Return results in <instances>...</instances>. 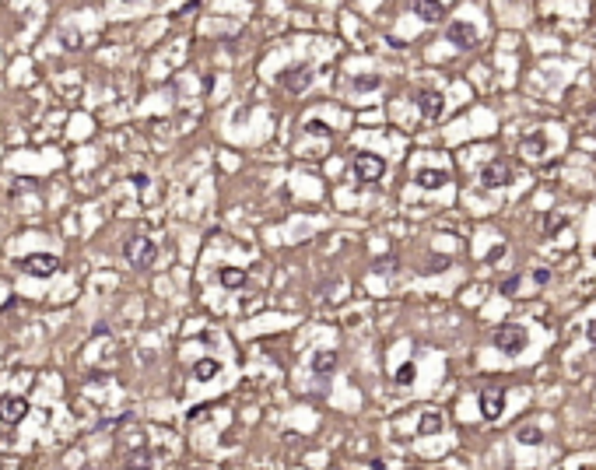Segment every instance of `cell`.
<instances>
[{
	"instance_id": "6da1fadb",
	"label": "cell",
	"mask_w": 596,
	"mask_h": 470,
	"mask_svg": "<svg viewBox=\"0 0 596 470\" xmlns=\"http://www.w3.org/2000/svg\"><path fill=\"white\" fill-rule=\"evenodd\" d=\"M123 257L130 260V267L148 270L158 260V242H151L148 235H130L127 242H123Z\"/></svg>"
},
{
	"instance_id": "7a4b0ae2",
	"label": "cell",
	"mask_w": 596,
	"mask_h": 470,
	"mask_svg": "<svg viewBox=\"0 0 596 470\" xmlns=\"http://www.w3.org/2000/svg\"><path fill=\"white\" fill-rule=\"evenodd\" d=\"M491 341H495V347H498L502 354H519V351L526 347V327H515V323L498 327Z\"/></svg>"
},
{
	"instance_id": "3957f363",
	"label": "cell",
	"mask_w": 596,
	"mask_h": 470,
	"mask_svg": "<svg viewBox=\"0 0 596 470\" xmlns=\"http://www.w3.org/2000/svg\"><path fill=\"white\" fill-rule=\"evenodd\" d=\"M18 267L25 274H32V277H49V274L60 270V257H53V253H29V257L18 260Z\"/></svg>"
},
{
	"instance_id": "277c9868",
	"label": "cell",
	"mask_w": 596,
	"mask_h": 470,
	"mask_svg": "<svg viewBox=\"0 0 596 470\" xmlns=\"http://www.w3.org/2000/svg\"><path fill=\"white\" fill-rule=\"evenodd\" d=\"M25 418H29V400L25 397H18V393L0 397V422L4 425H21Z\"/></svg>"
},
{
	"instance_id": "5b68a950",
	"label": "cell",
	"mask_w": 596,
	"mask_h": 470,
	"mask_svg": "<svg viewBox=\"0 0 596 470\" xmlns=\"http://www.w3.org/2000/svg\"><path fill=\"white\" fill-rule=\"evenodd\" d=\"M354 172H358L361 183H376V179H383L386 162L379 155H372V151H361V155L354 158Z\"/></svg>"
},
{
	"instance_id": "8992f818",
	"label": "cell",
	"mask_w": 596,
	"mask_h": 470,
	"mask_svg": "<svg viewBox=\"0 0 596 470\" xmlns=\"http://www.w3.org/2000/svg\"><path fill=\"white\" fill-rule=\"evenodd\" d=\"M502 407H505V389H502V386H484V389H481V414H484L488 422H498Z\"/></svg>"
},
{
	"instance_id": "52a82bcc",
	"label": "cell",
	"mask_w": 596,
	"mask_h": 470,
	"mask_svg": "<svg viewBox=\"0 0 596 470\" xmlns=\"http://www.w3.org/2000/svg\"><path fill=\"white\" fill-rule=\"evenodd\" d=\"M414 98H418V109L425 113L428 120H438V116H442V109H446V102H442V95H438V91H418Z\"/></svg>"
},
{
	"instance_id": "ba28073f",
	"label": "cell",
	"mask_w": 596,
	"mask_h": 470,
	"mask_svg": "<svg viewBox=\"0 0 596 470\" xmlns=\"http://www.w3.org/2000/svg\"><path fill=\"white\" fill-rule=\"evenodd\" d=\"M449 43L460 46V49H470V46L477 43V29L467 25V21H453V29H449Z\"/></svg>"
},
{
	"instance_id": "9c48e42d",
	"label": "cell",
	"mask_w": 596,
	"mask_h": 470,
	"mask_svg": "<svg viewBox=\"0 0 596 470\" xmlns=\"http://www.w3.org/2000/svg\"><path fill=\"white\" fill-rule=\"evenodd\" d=\"M481 179H484V186H509L512 169L505 165V162H491L488 169L481 172Z\"/></svg>"
},
{
	"instance_id": "30bf717a",
	"label": "cell",
	"mask_w": 596,
	"mask_h": 470,
	"mask_svg": "<svg viewBox=\"0 0 596 470\" xmlns=\"http://www.w3.org/2000/svg\"><path fill=\"white\" fill-rule=\"evenodd\" d=\"M312 81V74H309V67H292L288 74H281V85L288 88V91H302V88Z\"/></svg>"
},
{
	"instance_id": "8fae6325",
	"label": "cell",
	"mask_w": 596,
	"mask_h": 470,
	"mask_svg": "<svg viewBox=\"0 0 596 470\" xmlns=\"http://www.w3.org/2000/svg\"><path fill=\"white\" fill-rule=\"evenodd\" d=\"M449 183V172L446 169H421L418 172V186H428V190H438Z\"/></svg>"
},
{
	"instance_id": "7c38bea8",
	"label": "cell",
	"mask_w": 596,
	"mask_h": 470,
	"mask_svg": "<svg viewBox=\"0 0 596 470\" xmlns=\"http://www.w3.org/2000/svg\"><path fill=\"white\" fill-rule=\"evenodd\" d=\"M414 14H421L425 21H442L446 18V4H414Z\"/></svg>"
},
{
	"instance_id": "4fadbf2b",
	"label": "cell",
	"mask_w": 596,
	"mask_h": 470,
	"mask_svg": "<svg viewBox=\"0 0 596 470\" xmlns=\"http://www.w3.org/2000/svg\"><path fill=\"white\" fill-rule=\"evenodd\" d=\"M217 369H221V365H217L214 358H200V362L193 365V376H197L200 383H207V379H214V376H217Z\"/></svg>"
},
{
	"instance_id": "5bb4252c",
	"label": "cell",
	"mask_w": 596,
	"mask_h": 470,
	"mask_svg": "<svg viewBox=\"0 0 596 470\" xmlns=\"http://www.w3.org/2000/svg\"><path fill=\"white\" fill-rule=\"evenodd\" d=\"M217 277H221V285H225V288H242V285H246V274H242V270H235V267H225Z\"/></svg>"
},
{
	"instance_id": "9a60e30c",
	"label": "cell",
	"mask_w": 596,
	"mask_h": 470,
	"mask_svg": "<svg viewBox=\"0 0 596 470\" xmlns=\"http://www.w3.org/2000/svg\"><path fill=\"white\" fill-rule=\"evenodd\" d=\"M334 365H337V354H330V351H319L312 358V372H334Z\"/></svg>"
},
{
	"instance_id": "2e32d148",
	"label": "cell",
	"mask_w": 596,
	"mask_h": 470,
	"mask_svg": "<svg viewBox=\"0 0 596 470\" xmlns=\"http://www.w3.org/2000/svg\"><path fill=\"white\" fill-rule=\"evenodd\" d=\"M127 470H151V453L148 449H137L127 456Z\"/></svg>"
},
{
	"instance_id": "e0dca14e",
	"label": "cell",
	"mask_w": 596,
	"mask_h": 470,
	"mask_svg": "<svg viewBox=\"0 0 596 470\" xmlns=\"http://www.w3.org/2000/svg\"><path fill=\"white\" fill-rule=\"evenodd\" d=\"M515 439H519L523 446H540V439H544V435H540V428H533V425H523V428H519V431H515Z\"/></svg>"
},
{
	"instance_id": "ac0fdd59",
	"label": "cell",
	"mask_w": 596,
	"mask_h": 470,
	"mask_svg": "<svg viewBox=\"0 0 596 470\" xmlns=\"http://www.w3.org/2000/svg\"><path fill=\"white\" fill-rule=\"evenodd\" d=\"M438 428H442V418H438L435 411H428L425 418H421V425H418V431H421V435H431V431H438Z\"/></svg>"
},
{
	"instance_id": "d6986e66",
	"label": "cell",
	"mask_w": 596,
	"mask_h": 470,
	"mask_svg": "<svg viewBox=\"0 0 596 470\" xmlns=\"http://www.w3.org/2000/svg\"><path fill=\"white\" fill-rule=\"evenodd\" d=\"M498 292H502V295H505V299H509V295H515V292H519V274H512V277H505V281H502V288H498Z\"/></svg>"
},
{
	"instance_id": "ffe728a7",
	"label": "cell",
	"mask_w": 596,
	"mask_h": 470,
	"mask_svg": "<svg viewBox=\"0 0 596 470\" xmlns=\"http://www.w3.org/2000/svg\"><path fill=\"white\" fill-rule=\"evenodd\" d=\"M411 379H414V365H404V369L396 372V383H400V386H407Z\"/></svg>"
},
{
	"instance_id": "44dd1931",
	"label": "cell",
	"mask_w": 596,
	"mask_h": 470,
	"mask_svg": "<svg viewBox=\"0 0 596 470\" xmlns=\"http://www.w3.org/2000/svg\"><path fill=\"white\" fill-rule=\"evenodd\" d=\"M523 148H526V151H544V137H526Z\"/></svg>"
},
{
	"instance_id": "7402d4cb",
	"label": "cell",
	"mask_w": 596,
	"mask_h": 470,
	"mask_svg": "<svg viewBox=\"0 0 596 470\" xmlns=\"http://www.w3.org/2000/svg\"><path fill=\"white\" fill-rule=\"evenodd\" d=\"M354 85H358V88H376V85H379V78H358Z\"/></svg>"
},
{
	"instance_id": "603a6c76",
	"label": "cell",
	"mask_w": 596,
	"mask_h": 470,
	"mask_svg": "<svg viewBox=\"0 0 596 470\" xmlns=\"http://www.w3.org/2000/svg\"><path fill=\"white\" fill-rule=\"evenodd\" d=\"M548 277H551L548 270H533V281H537V285H548Z\"/></svg>"
},
{
	"instance_id": "cb8c5ba5",
	"label": "cell",
	"mask_w": 596,
	"mask_h": 470,
	"mask_svg": "<svg viewBox=\"0 0 596 470\" xmlns=\"http://www.w3.org/2000/svg\"><path fill=\"white\" fill-rule=\"evenodd\" d=\"M133 186H140V190H144V186H148V175H144V172H137V175H133Z\"/></svg>"
},
{
	"instance_id": "d4e9b609",
	"label": "cell",
	"mask_w": 596,
	"mask_h": 470,
	"mask_svg": "<svg viewBox=\"0 0 596 470\" xmlns=\"http://www.w3.org/2000/svg\"><path fill=\"white\" fill-rule=\"evenodd\" d=\"M590 341L596 344V323H593V327H590Z\"/></svg>"
}]
</instances>
